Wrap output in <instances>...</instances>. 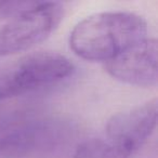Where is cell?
<instances>
[{"instance_id":"obj_2","label":"cell","mask_w":158,"mask_h":158,"mask_svg":"<svg viewBox=\"0 0 158 158\" xmlns=\"http://www.w3.org/2000/svg\"><path fill=\"white\" fill-rule=\"evenodd\" d=\"M74 69V64L60 53H31L10 67L0 70V100L57 84L68 78Z\"/></svg>"},{"instance_id":"obj_1","label":"cell","mask_w":158,"mask_h":158,"mask_svg":"<svg viewBox=\"0 0 158 158\" xmlns=\"http://www.w3.org/2000/svg\"><path fill=\"white\" fill-rule=\"evenodd\" d=\"M147 24L131 12H102L87 16L70 33L69 46L87 61L106 62L146 39Z\"/></svg>"},{"instance_id":"obj_7","label":"cell","mask_w":158,"mask_h":158,"mask_svg":"<svg viewBox=\"0 0 158 158\" xmlns=\"http://www.w3.org/2000/svg\"><path fill=\"white\" fill-rule=\"evenodd\" d=\"M39 3V1H0V20L13 19L29 11Z\"/></svg>"},{"instance_id":"obj_6","label":"cell","mask_w":158,"mask_h":158,"mask_svg":"<svg viewBox=\"0 0 158 158\" xmlns=\"http://www.w3.org/2000/svg\"><path fill=\"white\" fill-rule=\"evenodd\" d=\"M131 153L107 138L85 141L77 147L74 158H129Z\"/></svg>"},{"instance_id":"obj_5","label":"cell","mask_w":158,"mask_h":158,"mask_svg":"<svg viewBox=\"0 0 158 158\" xmlns=\"http://www.w3.org/2000/svg\"><path fill=\"white\" fill-rule=\"evenodd\" d=\"M157 123V100L153 99L112 116L105 129V138L131 154L151 136Z\"/></svg>"},{"instance_id":"obj_4","label":"cell","mask_w":158,"mask_h":158,"mask_svg":"<svg viewBox=\"0 0 158 158\" xmlns=\"http://www.w3.org/2000/svg\"><path fill=\"white\" fill-rule=\"evenodd\" d=\"M157 41L144 39L106 62V72L119 81L136 87L156 86L157 84Z\"/></svg>"},{"instance_id":"obj_3","label":"cell","mask_w":158,"mask_h":158,"mask_svg":"<svg viewBox=\"0 0 158 158\" xmlns=\"http://www.w3.org/2000/svg\"><path fill=\"white\" fill-rule=\"evenodd\" d=\"M63 16V6L39 1L35 8L11 20L0 29V56L28 50L46 40Z\"/></svg>"}]
</instances>
